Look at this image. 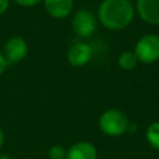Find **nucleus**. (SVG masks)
Listing matches in <instances>:
<instances>
[{
    "instance_id": "7",
    "label": "nucleus",
    "mask_w": 159,
    "mask_h": 159,
    "mask_svg": "<svg viewBox=\"0 0 159 159\" xmlns=\"http://www.w3.org/2000/svg\"><path fill=\"white\" fill-rule=\"evenodd\" d=\"M135 7L143 21L159 26V0H137Z\"/></svg>"
},
{
    "instance_id": "5",
    "label": "nucleus",
    "mask_w": 159,
    "mask_h": 159,
    "mask_svg": "<svg viewBox=\"0 0 159 159\" xmlns=\"http://www.w3.org/2000/svg\"><path fill=\"white\" fill-rule=\"evenodd\" d=\"M4 57L7 65H14L25 58L27 55V43L20 36H14L4 45Z\"/></svg>"
},
{
    "instance_id": "2",
    "label": "nucleus",
    "mask_w": 159,
    "mask_h": 159,
    "mask_svg": "<svg viewBox=\"0 0 159 159\" xmlns=\"http://www.w3.org/2000/svg\"><path fill=\"white\" fill-rule=\"evenodd\" d=\"M99 129L102 133L109 137H119L129 130V119L127 114L120 109H107L104 111L98 120Z\"/></svg>"
},
{
    "instance_id": "6",
    "label": "nucleus",
    "mask_w": 159,
    "mask_h": 159,
    "mask_svg": "<svg viewBox=\"0 0 159 159\" xmlns=\"http://www.w3.org/2000/svg\"><path fill=\"white\" fill-rule=\"evenodd\" d=\"M92 57V47L86 42L73 43L67 52V60L73 67H82L88 63Z\"/></svg>"
},
{
    "instance_id": "15",
    "label": "nucleus",
    "mask_w": 159,
    "mask_h": 159,
    "mask_svg": "<svg viewBox=\"0 0 159 159\" xmlns=\"http://www.w3.org/2000/svg\"><path fill=\"white\" fill-rule=\"evenodd\" d=\"M9 7V0H0V15L5 12Z\"/></svg>"
},
{
    "instance_id": "16",
    "label": "nucleus",
    "mask_w": 159,
    "mask_h": 159,
    "mask_svg": "<svg viewBox=\"0 0 159 159\" xmlns=\"http://www.w3.org/2000/svg\"><path fill=\"white\" fill-rule=\"evenodd\" d=\"M4 140H5V135H4L2 129L0 128V148H1V147H2V144H4Z\"/></svg>"
},
{
    "instance_id": "9",
    "label": "nucleus",
    "mask_w": 159,
    "mask_h": 159,
    "mask_svg": "<svg viewBox=\"0 0 159 159\" xmlns=\"http://www.w3.org/2000/svg\"><path fill=\"white\" fill-rule=\"evenodd\" d=\"M66 159H97V149L91 142H77L67 150Z\"/></svg>"
},
{
    "instance_id": "17",
    "label": "nucleus",
    "mask_w": 159,
    "mask_h": 159,
    "mask_svg": "<svg viewBox=\"0 0 159 159\" xmlns=\"http://www.w3.org/2000/svg\"><path fill=\"white\" fill-rule=\"evenodd\" d=\"M0 159H11V158H10L9 154H1L0 155Z\"/></svg>"
},
{
    "instance_id": "10",
    "label": "nucleus",
    "mask_w": 159,
    "mask_h": 159,
    "mask_svg": "<svg viewBox=\"0 0 159 159\" xmlns=\"http://www.w3.org/2000/svg\"><path fill=\"white\" fill-rule=\"evenodd\" d=\"M138 63V60L133 51H124L118 57V65L122 70H133Z\"/></svg>"
},
{
    "instance_id": "13",
    "label": "nucleus",
    "mask_w": 159,
    "mask_h": 159,
    "mask_svg": "<svg viewBox=\"0 0 159 159\" xmlns=\"http://www.w3.org/2000/svg\"><path fill=\"white\" fill-rule=\"evenodd\" d=\"M17 5H20V6H25V7H30V6H34V5H36V4H39L40 1H42V0H14Z\"/></svg>"
},
{
    "instance_id": "4",
    "label": "nucleus",
    "mask_w": 159,
    "mask_h": 159,
    "mask_svg": "<svg viewBox=\"0 0 159 159\" xmlns=\"http://www.w3.org/2000/svg\"><path fill=\"white\" fill-rule=\"evenodd\" d=\"M97 27V19L89 10H78L72 19V30L81 37L91 36Z\"/></svg>"
},
{
    "instance_id": "14",
    "label": "nucleus",
    "mask_w": 159,
    "mask_h": 159,
    "mask_svg": "<svg viewBox=\"0 0 159 159\" xmlns=\"http://www.w3.org/2000/svg\"><path fill=\"white\" fill-rule=\"evenodd\" d=\"M6 66H7V62H6L5 57H4V55L0 52V75L6 70Z\"/></svg>"
},
{
    "instance_id": "12",
    "label": "nucleus",
    "mask_w": 159,
    "mask_h": 159,
    "mask_svg": "<svg viewBox=\"0 0 159 159\" xmlns=\"http://www.w3.org/2000/svg\"><path fill=\"white\" fill-rule=\"evenodd\" d=\"M67 150L62 145H53L48 150L50 159H66Z\"/></svg>"
},
{
    "instance_id": "1",
    "label": "nucleus",
    "mask_w": 159,
    "mask_h": 159,
    "mask_svg": "<svg viewBox=\"0 0 159 159\" xmlns=\"http://www.w3.org/2000/svg\"><path fill=\"white\" fill-rule=\"evenodd\" d=\"M134 17V6L130 0H103L98 7V19L109 30L127 27Z\"/></svg>"
},
{
    "instance_id": "3",
    "label": "nucleus",
    "mask_w": 159,
    "mask_h": 159,
    "mask_svg": "<svg viewBox=\"0 0 159 159\" xmlns=\"http://www.w3.org/2000/svg\"><path fill=\"white\" fill-rule=\"evenodd\" d=\"M134 55L138 62L149 65L159 60V36L147 34L142 36L134 47Z\"/></svg>"
},
{
    "instance_id": "8",
    "label": "nucleus",
    "mask_w": 159,
    "mask_h": 159,
    "mask_svg": "<svg viewBox=\"0 0 159 159\" xmlns=\"http://www.w3.org/2000/svg\"><path fill=\"white\" fill-rule=\"evenodd\" d=\"M47 14L55 19H65L73 10V0H43Z\"/></svg>"
},
{
    "instance_id": "11",
    "label": "nucleus",
    "mask_w": 159,
    "mask_h": 159,
    "mask_svg": "<svg viewBox=\"0 0 159 159\" xmlns=\"http://www.w3.org/2000/svg\"><path fill=\"white\" fill-rule=\"evenodd\" d=\"M145 138L152 148L159 150V122H153L147 128Z\"/></svg>"
}]
</instances>
